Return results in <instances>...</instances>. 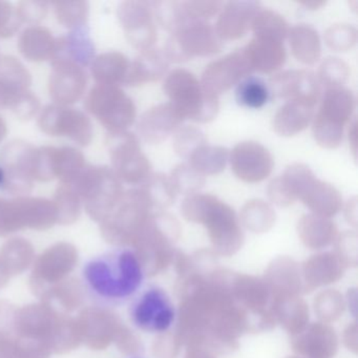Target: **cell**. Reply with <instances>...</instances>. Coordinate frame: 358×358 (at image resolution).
Returning a JSON list of instances; mask_svg holds the SVG:
<instances>
[{
    "mask_svg": "<svg viewBox=\"0 0 358 358\" xmlns=\"http://www.w3.org/2000/svg\"><path fill=\"white\" fill-rule=\"evenodd\" d=\"M143 267L135 251L117 247L83 264L81 284L95 305L116 308L129 303L143 287Z\"/></svg>",
    "mask_w": 358,
    "mask_h": 358,
    "instance_id": "obj_1",
    "label": "cell"
},
{
    "mask_svg": "<svg viewBox=\"0 0 358 358\" xmlns=\"http://www.w3.org/2000/svg\"><path fill=\"white\" fill-rule=\"evenodd\" d=\"M163 90L183 120L207 123L217 117L219 96L207 91L192 73L183 69L173 70L167 75Z\"/></svg>",
    "mask_w": 358,
    "mask_h": 358,
    "instance_id": "obj_2",
    "label": "cell"
},
{
    "mask_svg": "<svg viewBox=\"0 0 358 358\" xmlns=\"http://www.w3.org/2000/svg\"><path fill=\"white\" fill-rule=\"evenodd\" d=\"M129 315L138 330L163 333L175 324L176 308L165 289L150 285L142 288L129 301Z\"/></svg>",
    "mask_w": 358,
    "mask_h": 358,
    "instance_id": "obj_3",
    "label": "cell"
},
{
    "mask_svg": "<svg viewBox=\"0 0 358 358\" xmlns=\"http://www.w3.org/2000/svg\"><path fill=\"white\" fill-rule=\"evenodd\" d=\"M223 41L215 27L206 22H188L180 27L165 45L169 62H184L194 57H208L221 52Z\"/></svg>",
    "mask_w": 358,
    "mask_h": 358,
    "instance_id": "obj_4",
    "label": "cell"
},
{
    "mask_svg": "<svg viewBox=\"0 0 358 358\" xmlns=\"http://www.w3.org/2000/svg\"><path fill=\"white\" fill-rule=\"evenodd\" d=\"M230 165L234 175L245 183H259L271 175L273 157L269 150L257 143L246 141L234 146L229 154Z\"/></svg>",
    "mask_w": 358,
    "mask_h": 358,
    "instance_id": "obj_5",
    "label": "cell"
},
{
    "mask_svg": "<svg viewBox=\"0 0 358 358\" xmlns=\"http://www.w3.org/2000/svg\"><path fill=\"white\" fill-rule=\"evenodd\" d=\"M252 72L244 51L238 50L210 62L203 72L201 83L207 91L219 96L238 85Z\"/></svg>",
    "mask_w": 358,
    "mask_h": 358,
    "instance_id": "obj_6",
    "label": "cell"
},
{
    "mask_svg": "<svg viewBox=\"0 0 358 358\" xmlns=\"http://www.w3.org/2000/svg\"><path fill=\"white\" fill-rule=\"evenodd\" d=\"M269 91L287 102H305L315 106L320 99V85L310 71H285L270 79Z\"/></svg>",
    "mask_w": 358,
    "mask_h": 358,
    "instance_id": "obj_7",
    "label": "cell"
},
{
    "mask_svg": "<svg viewBox=\"0 0 358 358\" xmlns=\"http://www.w3.org/2000/svg\"><path fill=\"white\" fill-rule=\"evenodd\" d=\"M261 9V3L257 1L224 3L215 28L222 41H238L244 37Z\"/></svg>",
    "mask_w": 358,
    "mask_h": 358,
    "instance_id": "obj_8",
    "label": "cell"
},
{
    "mask_svg": "<svg viewBox=\"0 0 358 358\" xmlns=\"http://www.w3.org/2000/svg\"><path fill=\"white\" fill-rule=\"evenodd\" d=\"M297 200L320 217H331L341 210L343 199L338 190L310 173L297 192Z\"/></svg>",
    "mask_w": 358,
    "mask_h": 358,
    "instance_id": "obj_9",
    "label": "cell"
},
{
    "mask_svg": "<svg viewBox=\"0 0 358 358\" xmlns=\"http://www.w3.org/2000/svg\"><path fill=\"white\" fill-rule=\"evenodd\" d=\"M183 118L171 103H162L144 114L139 131L143 139L150 144L162 143L179 129Z\"/></svg>",
    "mask_w": 358,
    "mask_h": 358,
    "instance_id": "obj_10",
    "label": "cell"
},
{
    "mask_svg": "<svg viewBox=\"0 0 358 358\" xmlns=\"http://www.w3.org/2000/svg\"><path fill=\"white\" fill-rule=\"evenodd\" d=\"M152 15L154 12L148 3H129L123 12L131 43L144 51L150 50L157 41V29Z\"/></svg>",
    "mask_w": 358,
    "mask_h": 358,
    "instance_id": "obj_11",
    "label": "cell"
},
{
    "mask_svg": "<svg viewBox=\"0 0 358 358\" xmlns=\"http://www.w3.org/2000/svg\"><path fill=\"white\" fill-rule=\"evenodd\" d=\"M252 71L271 74L280 70L286 62V50L278 41L253 38L243 49Z\"/></svg>",
    "mask_w": 358,
    "mask_h": 358,
    "instance_id": "obj_12",
    "label": "cell"
},
{
    "mask_svg": "<svg viewBox=\"0 0 358 358\" xmlns=\"http://www.w3.org/2000/svg\"><path fill=\"white\" fill-rule=\"evenodd\" d=\"M314 117V106L305 102H287L276 112L272 122L282 137H292L307 129Z\"/></svg>",
    "mask_w": 358,
    "mask_h": 358,
    "instance_id": "obj_13",
    "label": "cell"
},
{
    "mask_svg": "<svg viewBox=\"0 0 358 358\" xmlns=\"http://www.w3.org/2000/svg\"><path fill=\"white\" fill-rule=\"evenodd\" d=\"M355 97L343 87H328L320 103L318 116L345 127L355 110Z\"/></svg>",
    "mask_w": 358,
    "mask_h": 358,
    "instance_id": "obj_14",
    "label": "cell"
},
{
    "mask_svg": "<svg viewBox=\"0 0 358 358\" xmlns=\"http://www.w3.org/2000/svg\"><path fill=\"white\" fill-rule=\"evenodd\" d=\"M293 56L306 66H313L322 55V43L315 29L308 24H296L289 31Z\"/></svg>",
    "mask_w": 358,
    "mask_h": 358,
    "instance_id": "obj_15",
    "label": "cell"
},
{
    "mask_svg": "<svg viewBox=\"0 0 358 358\" xmlns=\"http://www.w3.org/2000/svg\"><path fill=\"white\" fill-rule=\"evenodd\" d=\"M169 62L164 52L146 50L134 64L129 76L131 85L154 83L160 80L169 71Z\"/></svg>",
    "mask_w": 358,
    "mask_h": 358,
    "instance_id": "obj_16",
    "label": "cell"
},
{
    "mask_svg": "<svg viewBox=\"0 0 358 358\" xmlns=\"http://www.w3.org/2000/svg\"><path fill=\"white\" fill-rule=\"evenodd\" d=\"M251 30L255 38L282 43L288 37V22L280 14L272 10L261 9L253 18Z\"/></svg>",
    "mask_w": 358,
    "mask_h": 358,
    "instance_id": "obj_17",
    "label": "cell"
},
{
    "mask_svg": "<svg viewBox=\"0 0 358 358\" xmlns=\"http://www.w3.org/2000/svg\"><path fill=\"white\" fill-rule=\"evenodd\" d=\"M188 160L189 164L203 176L217 175L225 169L229 160V150L223 146H201Z\"/></svg>",
    "mask_w": 358,
    "mask_h": 358,
    "instance_id": "obj_18",
    "label": "cell"
},
{
    "mask_svg": "<svg viewBox=\"0 0 358 358\" xmlns=\"http://www.w3.org/2000/svg\"><path fill=\"white\" fill-rule=\"evenodd\" d=\"M148 198L150 206L166 208L175 202L177 192L171 184L169 176L164 173H155L146 179L145 185L142 189Z\"/></svg>",
    "mask_w": 358,
    "mask_h": 358,
    "instance_id": "obj_19",
    "label": "cell"
},
{
    "mask_svg": "<svg viewBox=\"0 0 358 358\" xmlns=\"http://www.w3.org/2000/svg\"><path fill=\"white\" fill-rule=\"evenodd\" d=\"M236 95L240 106L257 110L267 103L270 91L262 79L248 78L238 83Z\"/></svg>",
    "mask_w": 358,
    "mask_h": 358,
    "instance_id": "obj_20",
    "label": "cell"
},
{
    "mask_svg": "<svg viewBox=\"0 0 358 358\" xmlns=\"http://www.w3.org/2000/svg\"><path fill=\"white\" fill-rule=\"evenodd\" d=\"M169 177L177 194H198L205 184V176L196 171L189 163H182L173 167Z\"/></svg>",
    "mask_w": 358,
    "mask_h": 358,
    "instance_id": "obj_21",
    "label": "cell"
},
{
    "mask_svg": "<svg viewBox=\"0 0 358 358\" xmlns=\"http://www.w3.org/2000/svg\"><path fill=\"white\" fill-rule=\"evenodd\" d=\"M243 222L255 231L267 229L274 222V210L263 200H251L243 207L241 213Z\"/></svg>",
    "mask_w": 358,
    "mask_h": 358,
    "instance_id": "obj_22",
    "label": "cell"
},
{
    "mask_svg": "<svg viewBox=\"0 0 358 358\" xmlns=\"http://www.w3.org/2000/svg\"><path fill=\"white\" fill-rule=\"evenodd\" d=\"M205 144H207L205 134L192 125L179 127L173 135V150L181 158L189 159L198 148Z\"/></svg>",
    "mask_w": 358,
    "mask_h": 358,
    "instance_id": "obj_23",
    "label": "cell"
},
{
    "mask_svg": "<svg viewBox=\"0 0 358 358\" xmlns=\"http://www.w3.org/2000/svg\"><path fill=\"white\" fill-rule=\"evenodd\" d=\"M152 12L163 28L169 32H175L180 27L188 22L182 7L178 1H159L152 3Z\"/></svg>",
    "mask_w": 358,
    "mask_h": 358,
    "instance_id": "obj_24",
    "label": "cell"
},
{
    "mask_svg": "<svg viewBox=\"0 0 358 358\" xmlns=\"http://www.w3.org/2000/svg\"><path fill=\"white\" fill-rule=\"evenodd\" d=\"M313 136L318 145L327 150H335L341 145L343 137V125L336 124L316 115L313 117Z\"/></svg>",
    "mask_w": 358,
    "mask_h": 358,
    "instance_id": "obj_25",
    "label": "cell"
},
{
    "mask_svg": "<svg viewBox=\"0 0 358 358\" xmlns=\"http://www.w3.org/2000/svg\"><path fill=\"white\" fill-rule=\"evenodd\" d=\"M357 30L348 24H332L324 32V41L334 52H347L357 43Z\"/></svg>",
    "mask_w": 358,
    "mask_h": 358,
    "instance_id": "obj_26",
    "label": "cell"
},
{
    "mask_svg": "<svg viewBox=\"0 0 358 358\" xmlns=\"http://www.w3.org/2000/svg\"><path fill=\"white\" fill-rule=\"evenodd\" d=\"M350 75L349 66L341 58L328 57L322 62L318 71L320 83L328 87H343Z\"/></svg>",
    "mask_w": 358,
    "mask_h": 358,
    "instance_id": "obj_27",
    "label": "cell"
},
{
    "mask_svg": "<svg viewBox=\"0 0 358 358\" xmlns=\"http://www.w3.org/2000/svg\"><path fill=\"white\" fill-rule=\"evenodd\" d=\"M299 231L310 242H322L333 236L334 226L324 217L307 215L301 220Z\"/></svg>",
    "mask_w": 358,
    "mask_h": 358,
    "instance_id": "obj_28",
    "label": "cell"
},
{
    "mask_svg": "<svg viewBox=\"0 0 358 358\" xmlns=\"http://www.w3.org/2000/svg\"><path fill=\"white\" fill-rule=\"evenodd\" d=\"M222 1H184L182 3L184 13L188 22H206L221 12Z\"/></svg>",
    "mask_w": 358,
    "mask_h": 358,
    "instance_id": "obj_29",
    "label": "cell"
},
{
    "mask_svg": "<svg viewBox=\"0 0 358 358\" xmlns=\"http://www.w3.org/2000/svg\"><path fill=\"white\" fill-rule=\"evenodd\" d=\"M268 196L274 204L280 207L290 206L295 202V199L291 196L282 178L278 177L270 182L267 188Z\"/></svg>",
    "mask_w": 358,
    "mask_h": 358,
    "instance_id": "obj_30",
    "label": "cell"
},
{
    "mask_svg": "<svg viewBox=\"0 0 358 358\" xmlns=\"http://www.w3.org/2000/svg\"><path fill=\"white\" fill-rule=\"evenodd\" d=\"M349 142L354 159H356V154H357V121L355 118L350 123Z\"/></svg>",
    "mask_w": 358,
    "mask_h": 358,
    "instance_id": "obj_31",
    "label": "cell"
},
{
    "mask_svg": "<svg viewBox=\"0 0 358 358\" xmlns=\"http://www.w3.org/2000/svg\"><path fill=\"white\" fill-rule=\"evenodd\" d=\"M356 209H357V200H356V196H354L348 201L347 206H345V215H347L348 219L356 221V213H357Z\"/></svg>",
    "mask_w": 358,
    "mask_h": 358,
    "instance_id": "obj_32",
    "label": "cell"
},
{
    "mask_svg": "<svg viewBox=\"0 0 358 358\" xmlns=\"http://www.w3.org/2000/svg\"><path fill=\"white\" fill-rule=\"evenodd\" d=\"M299 5L308 10H318L326 6V1L324 0H309V1L303 0V1H299Z\"/></svg>",
    "mask_w": 358,
    "mask_h": 358,
    "instance_id": "obj_33",
    "label": "cell"
},
{
    "mask_svg": "<svg viewBox=\"0 0 358 358\" xmlns=\"http://www.w3.org/2000/svg\"><path fill=\"white\" fill-rule=\"evenodd\" d=\"M6 183V173L3 169L0 167V188L3 187V184Z\"/></svg>",
    "mask_w": 358,
    "mask_h": 358,
    "instance_id": "obj_34",
    "label": "cell"
}]
</instances>
